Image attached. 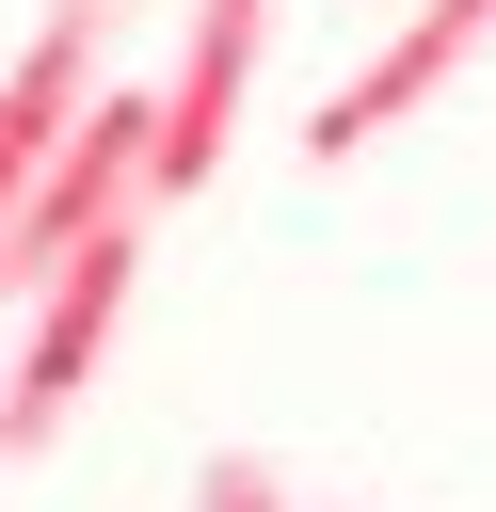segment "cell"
I'll list each match as a JSON object with an SVG mask.
<instances>
[{
  "label": "cell",
  "mask_w": 496,
  "mask_h": 512,
  "mask_svg": "<svg viewBox=\"0 0 496 512\" xmlns=\"http://www.w3.org/2000/svg\"><path fill=\"white\" fill-rule=\"evenodd\" d=\"M480 32H496V0H400V32H384V48L304 112V160H320V176H336V160H368L400 112H432V96H448V64H464Z\"/></svg>",
  "instance_id": "obj_3"
},
{
  "label": "cell",
  "mask_w": 496,
  "mask_h": 512,
  "mask_svg": "<svg viewBox=\"0 0 496 512\" xmlns=\"http://www.w3.org/2000/svg\"><path fill=\"white\" fill-rule=\"evenodd\" d=\"M256 48H272V0H192L176 80H160V208H176V192H208V160H224V128H240Z\"/></svg>",
  "instance_id": "obj_4"
},
{
  "label": "cell",
  "mask_w": 496,
  "mask_h": 512,
  "mask_svg": "<svg viewBox=\"0 0 496 512\" xmlns=\"http://www.w3.org/2000/svg\"><path fill=\"white\" fill-rule=\"evenodd\" d=\"M160 208V80H112L64 144H48V176H32V208H16V240H0V288H32L48 256H80L96 224H144Z\"/></svg>",
  "instance_id": "obj_2"
},
{
  "label": "cell",
  "mask_w": 496,
  "mask_h": 512,
  "mask_svg": "<svg viewBox=\"0 0 496 512\" xmlns=\"http://www.w3.org/2000/svg\"><path fill=\"white\" fill-rule=\"evenodd\" d=\"M128 272H144V224H96L80 256L32 272V336H16V384H0V448H64V416H80L96 368H112Z\"/></svg>",
  "instance_id": "obj_1"
}]
</instances>
